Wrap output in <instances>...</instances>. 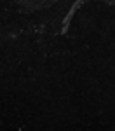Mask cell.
Instances as JSON below:
<instances>
[{
    "label": "cell",
    "instance_id": "6da1fadb",
    "mask_svg": "<svg viewBox=\"0 0 115 131\" xmlns=\"http://www.w3.org/2000/svg\"><path fill=\"white\" fill-rule=\"evenodd\" d=\"M85 2H91V0H75V4H73L72 7H70V10L66 12V16H65V19H63V25H61V30H59V33L61 35H65L66 31H68V26H70V23H72L73 16H75V12L82 7ZM99 2H105V4H108V5H113L115 7V0H99Z\"/></svg>",
    "mask_w": 115,
    "mask_h": 131
},
{
    "label": "cell",
    "instance_id": "7a4b0ae2",
    "mask_svg": "<svg viewBox=\"0 0 115 131\" xmlns=\"http://www.w3.org/2000/svg\"><path fill=\"white\" fill-rule=\"evenodd\" d=\"M14 2L26 7L28 10H39V9H44V7H51L56 0H14Z\"/></svg>",
    "mask_w": 115,
    "mask_h": 131
}]
</instances>
